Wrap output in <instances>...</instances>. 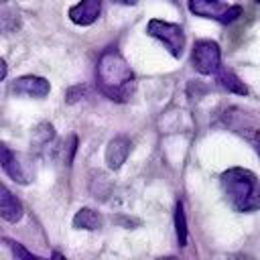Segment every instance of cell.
Returning <instances> with one entry per match:
<instances>
[{
	"label": "cell",
	"instance_id": "6da1fadb",
	"mask_svg": "<svg viewBox=\"0 0 260 260\" xmlns=\"http://www.w3.org/2000/svg\"><path fill=\"white\" fill-rule=\"evenodd\" d=\"M95 79L100 91L114 102H128L136 87V79L130 65L114 49L102 53L95 67Z\"/></svg>",
	"mask_w": 260,
	"mask_h": 260
},
{
	"label": "cell",
	"instance_id": "ba28073f",
	"mask_svg": "<svg viewBox=\"0 0 260 260\" xmlns=\"http://www.w3.org/2000/svg\"><path fill=\"white\" fill-rule=\"evenodd\" d=\"M0 169H2L12 181H16V183H20V185H26V183L30 181V179L26 177V173H24V169H22V165H20L16 152H14L8 144H4L2 140H0Z\"/></svg>",
	"mask_w": 260,
	"mask_h": 260
},
{
	"label": "cell",
	"instance_id": "cb8c5ba5",
	"mask_svg": "<svg viewBox=\"0 0 260 260\" xmlns=\"http://www.w3.org/2000/svg\"><path fill=\"white\" fill-rule=\"evenodd\" d=\"M0 2H6V0H0Z\"/></svg>",
	"mask_w": 260,
	"mask_h": 260
},
{
	"label": "cell",
	"instance_id": "e0dca14e",
	"mask_svg": "<svg viewBox=\"0 0 260 260\" xmlns=\"http://www.w3.org/2000/svg\"><path fill=\"white\" fill-rule=\"evenodd\" d=\"M6 73H8V65H6L4 59H0V81L6 77Z\"/></svg>",
	"mask_w": 260,
	"mask_h": 260
},
{
	"label": "cell",
	"instance_id": "d6986e66",
	"mask_svg": "<svg viewBox=\"0 0 260 260\" xmlns=\"http://www.w3.org/2000/svg\"><path fill=\"white\" fill-rule=\"evenodd\" d=\"M49 260H65V256H61L59 252H53V256H51Z\"/></svg>",
	"mask_w": 260,
	"mask_h": 260
},
{
	"label": "cell",
	"instance_id": "ac0fdd59",
	"mask_svg": "<svg viewBox=\"0 0 260 260\" xmlns=\"http://www.w3.org/2000/svg\"><path fill=\"white\" fill-rule=\"evenodd\" d=\"M114 4H122V6H134L138 0H112Z\"/></svg>",
	"mask_w": 260,
	"mask_h": 260
},
{
	"label": "cell",
	"instance_id": "603a6c76",
	"mask_svg": "<svg viewBox=\"0 0 260 260\" xmlns=\"http://www.w3.org/2000/svg\"><path fill=\"white\" fill-rule=\"evenodd\" d=\"M254 2H256V4H260V0H254Z\"/></svg>",
	"mask_w": 260,
	"mask_h": 260
},
{
	"label": "cell",
	"instance_id": "2e32d148",
	"mask_svg": "<svg viewBox=\"0 0 260 260\" xmlns=\"http://www.w3.org/2000/svg\"><path fill=\"white\" fill-rule=\"evenodd\" d=\"M228 260H254V258H252V256H248V254H244V252H238V254L230 256Z\"/></svg>",
	"mask_w": 260,
	"mask_h": 260
},
{
	"label": "cell",
	"instance_id": "9a60e30c",
	"mask_svg": "<svg viewBox=\"0 0 260 260\" xmlns=\"http://www.w3.org/2000/svg\"><path fill=\"white\" fill-rule=\"evenodd\" d=\"M85 93H87V87H85V85H75V87H71V89L67 91V102L73 104V102L81 100V95H85Z\"/></svg>",
	"mask_w": 260,
	"mask_h": 260
},
{
	"label": "cell",
	"instance_id": "4fadbf2b",
	"mask_svg": "<svg viewBox=\"0 0 260 260\" xmlns=\"http://www.w3.org/2000/svg\"><path fill=\"white\" fill-rule=\"evenodd\" d=\"M175 232H177L179 246H187V219H185V211H183L181 201L175 207Z\"/></svg>",
	"mask_w": 260,
	"mask_h": 260
},
{
	"label": "cell",
	"instance_id": "277c9868",
	"mask_svg": "<svg viewBox=\"0 0 260 260\" xmlns=\"http://www.w3.org/2000/svg\"><path fill=\"white\" fill-rule=\"evenodd\" d=\"M187 6L195 16L211 18L221 24H230L242 14V6H232L225 0H189Z\"/></svg>",
	"mask_w": 260,
	"mask_h": 260
},
{
	"label": "cell",
	"instance_id": "8992f818",
	"mask_svg": "<svg viewBox=\"0 0 260 260\" xmlns=\"http://www.w3.org/2000/svg\"><path fill=\"white\" fill-rule=\"evenodd\" d=\"M12 91L16 95H28V98H45L51 91V83L45 77L39 75H22L12 83Z\"/></svg>",
	"mask_w": 260,
	"mask_h": 260
},
{
	"label": "cell",
	"instance_id": "8fae6325",
	"mask_svg": "<svg viewBox=\"0 0 260 260\" xmlns=\"http://www.w3.org/2000/svg\"><path fill=\"white\" fill-rule=\"evenodd\" d=\"M217 81L221 87H225L228 91L232 93H238V95H248V85L230 69H219L217 71Z\"/></svg>",
	"mask_w": 260,
	"mask_h": 260
},
{
	"label": "cell",
	"instance_id": "44dd1931",
	"mask_svg": "<svg viewBox=\"0 0 260 260\" xmlns=\"http://www.w3.org/2000/svg\"><path fill=\"white\" fill-rule=\"evenodd\" d=\"M256 148H258V154H260V138H258V142H256Z\"/></svg>",
	"mask_w": 260,
	"mask_h": 260
},
{
	"label": "cell",
	"instance_id": "9c48e42d",
	"mask_svg": "<svg viewBox=\"0 0 260 260\" xmlns=\"http://www.w3.org/2000/svg\"><path fill=\"white\" fill-rule=\"evenodd\" d=\"M130 146H132V142L126 136H122V134L120 136H114L108 142V148H106V165L112 171L120 169L126 162L128 154H130Z\"/></svg>",
	"mask_w": 260,
	"mask_h": 260
},
{
	"label": "cell",
	"instance_id": "ffe728a7",
	"mask_svg": "<svg viewBox=\"0 0 260 260\" xmlns=\"http://www.w3.org/2000/svg\"><path fill=\"white\" fill-rule=\"evenodd\" d=\"M158 260H177L175 256H162V258H158Z\"/></svg>",
	"mask_w": 260,
	"mask_h": 260
},
{
	"label": "cell",
	"instance_id": "7402d4cb",
	"mask_svg": "<svg viewBox=\"0 0 260 260\" xmlns=\"http://www.w3.org/2000/svg\"><path fill=\"white\" fill-rule=\"evenodd\" d=\"M0 16H2V14H0ZM0 26H2V18H0Z\"/></svg>",
	"mask_w": 260,
	"mask_h": 260
},
{
	"label": "cell",
	"instance_id": "7c38bea8",
	"mask_svg": "<svg viewBox=\"0 0 260 260\" xmlns=\"http://www.w3.org/2000/svg\"><path fill=\"white\" fill-rule=\"evenodd\" d=\"M73 228L77 230H98L102 228V215L89 207H81L73 215Z\"/></svg>",
	"mask_w": 260,
	"mask_h": 260
},
{
	"label": "cell",
	"instance_id": "52a82bcc",
	"mask_svg": "<svg viewBox=\"0 0 260 260\" xmlns=\"http://www.w3.org/2000/svg\"><path fill=\"white\" fill-rule=\"evenodd\" d=\"M102 0H81L69 8V20L79 26H89L100 18Z\"/></svg>",
	"mask_w": 260,
	"mask_h": 260
},
{
	"label": "cell",
	"instance_id": "7a4b0ae2",
	"mask_svg": "<svg viewBox=\"0 0 260 260\" xmlns=\"http://www.w3.org/2000/svg\"><path fill=\"white\" fill-rule=\"evenodd\" d=\"M221 189L230 205L240 213H250L260 209V181L244 167H232L219 177Z\"/></svg>",
	"mask_w": 260,
	"mask_h": 260
},
{
	"label": "cell",
	"instance_id": "5b68a950",
	"mask_svg": "<svg viewBox=\"0 0 260 260\" xmlns=\"http://www.w3.org/2000/svg\"><path fill=\"white\" fill-rule=\"evenodd\" d=\"M191 63L201 75H213L221 69V49L215 41L201 39L193 45Z\"/></svg>",
	"mask_w": 260,
	"mask_h": 260
},
{
	"label": "cell",
	"instance_id": "3957f363",
	"mask_svg": "<svg viewBox=\"0 0 260 260\" xmlns=\"http://www.w3.org/2000/svg\"><path fill=\"white\" fill-rule=\"evenodd\" d=\"M146 32L150 37L158 39L175 59H179L183 55V51H185V32L179 24L167 22V20H160V18H152L146 24Z\"/></svg>",
	"mask_w": 260,
	"mask_h": 260
},
{
	"label": "cell",
	"instance_id": "30bf717a",
	"mask_svg": "<svg viewBox=\"0 0 260 260\" xmlns=\"http://www.w3.org/2000/svg\"><path fill=\"white\" fill-rule=\"evenodd\" d=\"M22 213L24 209H22V203L16 199V195L8 191L4 185H0V217L10 223H16L20 221Z\"/></svg>",
	"mask_w": 260,
	"mask_h": 260
},
{
	"label": "cell",
	"instance_id": "5bb4252c",
	"mask_svg": "<svg viewBox=\"0 0 260 260\" xmlns=\"http://www.w3.org/2000/svg\"><path fill=\"white\" fill-rule=\"evenodd\" d=\"M6 242H8L10 250H12V254L16 256V260H49V258H41V256L28 252L20 242H14V240H6Z\"/></svg>",
	"mask_w": 260,
	"mask_h": 260
}]
</instances>
